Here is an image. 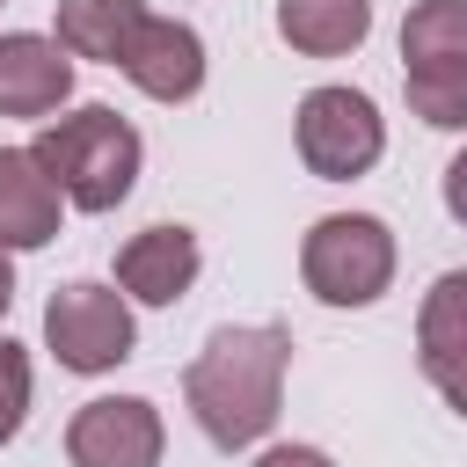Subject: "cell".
Instances as JSON below:
<instances>
[{
  "instance_id": "1",
  "label": "cell",
  "mask_w": 467,
  "mask_h": 467,
  "mask_svg": "<svg viewBox=\"0 0 467 467\" xmlns=\"http://www.w3.org/2000/svg\"><path fill=\"white\" fill-rule=\"evenodd\" d=\"M285 372H292V336L277 321H226L190 358L182 401L219 452H248L270 438V423L285 409Z\"/></svg>"
},
{
  "instance_id": "2",
  "label": "cell",
  "mask_w": 467,
  "mask_h": 467,
  "mask_svg": "<svg viewBox=\"0 0 467 467\" xmlns=\"http://www.w3.org/2000/svg\"><path fill=\"white\" fill-rule=\"evenodd\" d=\"M29 153H36V168L58 182V197L73 212H117L131 197V182H139V161H146L139 131L109 102H80V109L51 117Z\"/></svg>"
},
{
  "instance_id": "3",
  "label": "cell",
  "mask_w": 467,
  "mask_h": 467,
  "mask_svg": "<svg viewBox=\"0 0 467 467\" xmlns=\"http://www.w3.org/2000/svg\"><path fill=\"white\" fill-rule=\"evenodd\" d=\"M299 277L321 306H372L394 285V226L372 212H328L299 241Z\"/></svg>"
},
{
  "instance_id": "4",
  "label": "cell",
  "mask_w": 467,
  "mask_h": 467,
  "mask_svg": "<svg viewBox=\"0 0 467 467\" xmlns=\"http://www.w3.org/2000/svg\"><path fill=\"white\" fill-rule=\"evenodd\" d=\"M44 343L66 372L95 379V372H117L131 350H139V321H131V299L102 277H73L51 292L44 306Z\"/></svg>"
},
{
  "instance_id": "5",
  "label": "cell",
  "mask_w": 467,
  "mask_h": 467,
  "mask_svg": "<svg viewBox=\"0 0 467 467\" xmlns=\"http://www.w3.org/2000/svg\"><path fill=\"white\" fill-rule=\"evenodd\" d=\"M292 146H299L306 175H321V182H358V175L379 168L387 124H379V109H372V95H358V88H314V95H299V109H292Z\"/></svg>"
},
{
  "instance_id": "6",
  "label": "cell",
  "mask_w": 467,
  "mask_h": 467,
  "mask_svg": "<svg viewBox=\"0 0 467 467\" xmlns=\"http://www.w3.org/2000/svg\"><path fill=\"white\" fill-rule=\"evenodd\" d=\"M161 409L146 394H95L66 423V460L73 467H161Z\"/></svg>"
},
{
  "instance_id": "7",
  "label": "cell",
  "mask_w": 467,
  "mask_h": 467,
  "mask_svg": "<svg viewBox=\"0 0 467 467\" xmlns=\"http://www.w3.org/2000/svg\"><path fill=\"white\" fill-rule=\"evenodd\" d=\"M117 73H124L146 102H190V95L204 88V36H197L190 22H175V15H146L139 36L124 44Z\"/></svg>"
},
{
  "instance_id": "8",
  "label": "cell",
  "mask_w": 467,
  "mask_h": 467,
  "mask_svg": "<svg viewBox=\"0 0 467 467\" xmlns=\"http://www.w3.org/2000/svg\"><path fill=\"white\" fill-rule=\"evenodd\" d=\"M204 270V248L190 226H146L117 248V292L139 306H175Z\"/></svg>"
},
{
  "instance_id": "9",
  "label": "cell",
  "mask_w": 467,
  "mask_h": 467,
  "mask_svg": "<svg viewBox=\"0 0 467 467\" xmlns=\"http://www.w3.org/2000/svg\"><path fill=\"white\" fill-rule=\"evenodd\" d=\"M73 95V58L58 51V36L36 29H7L0 36V117H51Z\"/></svg>"
},
{
  "instance_id": "10",
  "label": "cell",
  "mask_w": 467,
  "mask_h": 467,
  "mask_svg": "<svg viewBox=\"0 0 467 467\" xmlns=\"http://www.w3.org/2000/svg\"><path fill=\"white\" fill-rule=\"evenodd\" d=\"M58 219H66V197L36 168V153L29 146H0V248L7 255L51 248L58 241Z\"/></svg>"
},
{
  "instance_id": "11",
  "label": "cell",
  "mask_w": 467,
  "mask_h": 467,
  "mask_svg": "<svg viewBox=\"0 0 467 467\" xmlns=\"http://www.w3.org/2000/svg\"><path fill=\"white\" fill-rule=\"evenodd\" d=\"M277 36L299 58H343L372 36V0H277Z\"/></svg>"
},
{
  "instance_id": "12",
  "label": "cell",
  "mask_w": 467,
  "mask_h": 467,
  "mask_svg": "<svg viewBox=\"0 0 467 467\" xmlns=\"http://www.w3.org/2000/svg\"><path fill=\"white\" fill-rule=\"evenodd\" d=\"M139 22H146V0H58V51L117 66L124 44L139 36Z\"/></svg>"
},
{
  "instance_id": "13",
  "label": "cell",
  "mask_w": 467,
  "mask_h": 467,
  "mask_svg": "<svg viewBox=\"0 0 467 467\" xmlns=\"http://www.w3.org/2000/svg\"><path fill=\"white\" fill-rule=\"evenodd\" d=\"M452 358H467V270H445L416 306V365L431 372Z\"/></svg>"
},
{
  "instance_id": "14",
  "label": "cell",
  "mask_w": 467,
  "mask_h": 467,
  "mask_svg": "<svg viewBox=\"0 0 467 467\" xmlns=\"http://www.w3.org/2000/svg\"><path fill=\"white\" fill-rule=\"evenodd\" d=\"M401 58L409 66L467 58V0H416L409 22H401Z\"/></svg>"
},
{
  "instance_id": "15",
  "label": "cell",
  "mask_w": 467,
  "mask_h": 467,
  "mask_svg": "<svg viewBox=\"0 0 467 467\" xmlns=\"http://www.w3.org/2000/svg\"><path fill=\"white\" fill-rule=\"evenodd\" d=\"M401 88H409V109H416L431 131H467V58L409 66V73H401Z\"/></svg>"
},
{
  "instance_id": "16",
  "label": "cell",
  "mask_w": 467,
  "mask_h": 467,
  "mask_svg": "<svg viewBox=\"0 0 467 467\" xmlns=\"http://www.w3.org/2000/svg\"><path fill=\"white\" fill-rule=\"evenodd\" d=\"M22 416H29V350L0 336V445H15Z\"/></svg>"
},
{
  "instance_id": "17",
  "label": "cell",
  "mask_w": 467,
  "mask_h": 467,
  "mask_svg": "<svg viewBox=\"0 0 467 467\" xmlns=\"http://www.w3.org/2000/svg\"><path fill=\"white\" fill-rule=\"evenodd\" d=\"M423 379L445 394V409H452V416H467V358H452V365H431Z\"/></svg>"
},
{
  "instance_id": "18",
  "label": "cell",
  "mask_w": 467,
  "mask_h": 467,
  "mask_svg": "<svg viewBox=\"0 0 467 467\" xmlns=\"http://www.w3.org/2000/svg\"><path fill=\"white\" fill-rule=\"evenodd\" d=\"M255 467H336V460H328L321 445H263Z\"/></svg>"
},
{
  "instance_id": "19",
  "label": "cell",
  "mask_w": 467,
  "mask_h": 467,
  "mask_svg": "<svg viewBox=\"0 0 467 467\" xmlns=\"http://www.w3.org/2000/svg\"><path fill=\"white\" fill-rule=\"evenodd\" d=\"M445 212H452V219L467 226V146H460V153L445 161Z\"/></svg>"
},
{
  "instance_id": "20",
  "label": "cell",
  "mask_w": 467,
  "mask_h": 467,
  "mask_svg": "<svg viewBox=\"0 0 467 467\" xmlns=\"http://www.w3.org/2000/svg\"><path fill=\"white\" fill-rule=\"evenodd\" d=\"M7 306H15V255L0 248V314H7Z\"/></svg>"
}]
</instances>
